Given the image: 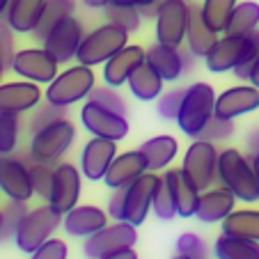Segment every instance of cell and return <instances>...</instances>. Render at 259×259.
Wrapping results in <instances>:
<instances>
[{
  "instance_id": "1",
  "label": "cell",
  "mask_w": 259,
  "mask_h": 259,
  "mask_svg": "<svg viewBox=\"0 0 259 259\" xmlns=\"http://www.w3.org/2000/svg\"><path fill=\"white\" fill-rule=\"evenodd\" d=\"M218 181L230 188L239 202L254 204L259 202V179L254 175L252 161L236 147H227L218 156Z\"/></svg>"
},
{
  "instance_id": "2",
  "label": "cell",
  "mask_w": 259,
  "mask_h": 259,
  "mask_svg": "<svg viewBox=\"0 0 259 259\" xmlns=\"http://www.w3.org/2000/svg\"><path fill=\"white\" fill-rule=\"evenodd\" d=\"M97 88V76L88 64H71L64 71H60L44 90V99L55 106H73V103L88 101L92 90Z\"/></svg>"
},
{
  "instance_id": "3",
  "label": "cell",
  "mask_w": 259,
  "mask_h": 259,
  "mask_svg": "<svg viewBox=\"0 0 259 259\" xmlns=\"http://www.w3.org/2000/svg\"><path fill=\"white\" fill-rule=\"evenodd\" d=\"M215 90L209 83L200 80L186 88L184 101L179 108V117H177V126L181 133L188 138H200L209 119L215 115Z\"/></svg>"
},
{
  "instance_id": "4",
  "label": "cell",
  "mask_w": 259,
  "mask_h": 259,
  "mask_svg": "<svg viewBox=\"0 0 259 259\" xmlns=\"http://www.w3.org/2000/svg\"><path fill=\"white\" fill-rule=\"evenodd\" d=\"M126 44H128L126 30L106 21L103 25L94 28L92 32H85L83 41H80V49L76 53V62L88 64V67L94 69L99 64H106L108 60L113 58L115 53H119Z\"/></svg>"
},
{
  "instance_id": "5",
  "label": "cell",
  "mask_w": 259,
  "mask_h": 259,
  "mask_svg": "<svg viewBox=\"0 0 259 259\" xmlns=\"http://www.w3.org/2000/svg\"><path fill=\"white\" fill-rule=\"evenodd\" d=\"M73 140H76V126H73V122H69L64 117V119L49 124L41 131H37L34 136H30L28 152L32 156V161L58 165L60 158L71 149Z\"/></svg>"
},
{
  "instance_id": "6",
  "label": "cell",
  "mask_w": 259,
  "mask_h": 259,
  "mask_svg": "<svg viewBox=\"0 0 259 259\" xmlns=\"http://www.w3.org/2000/svg\"><path fill=\"white\" fill-rule=\"evenodd\" d=\"M60 225H62V213H58L51 204L30 209L14 236L16 248L25 254H32L41 243L53 239V234L58 232Z\"/></svg>"
},
{
  "instance_id": "7",
  "label": "cell",
  "mask_w": 259,
  "mask_h": 259,
  "mask_svg": "<svg viewBox=\"0 0 259 259\" xmlns=\"http://www.w3.org/2000/svg\"><path fill=\"white\" fill-rule=\"evenodd\" d=\"M193 5L186 0H163L156 12V41L179 49L186 41Z\"/></svg>"
},
{
  "instance_id": "8",
  "label": "cell",
  "mask_w": 259,
  "mask_h": 259,
  "mask_svg": "<svg viewBox=\"0 0 259 259\" xmlns=\"http://www.w3.org/2000/svg\"><path fill=\"white\" fill-rule=\"evenodd\" d=\"M218 156L220 152L215 142H209L204 138H193V142L188 145L181 167L191 175L200 191H206L218 181Z\"/></svg>"
},
{
  "instance_id": "9",
  "label": "cell",
  "mask_w": 259,
  "mask_h": 259,
  "mask_svg": "<svg viewBox=\"0 0 259 259\" xmlns=\"http://www.w3.org/2000/svg\"><path fill=\"white\" fill-rule=\"evenodd\" d=\"M80 124L83 128L90 133V136H97V138H108V140H124L128 136V117L126 115H119L110 108L101 106V103L88 101L83 103L80 108Z\"/></svg>"
},
{
  "instance_id": "10",
  "label": "cell",
  "mask_w": 259,
  "mask_h": 259,
  "mask_svg": "<svg viewBox=\"0 0 259 259\" xmlns=\"http://www.w3.org/2000/svg\"><path fill=\"white\" fill-rule=\"evenodd\" d=\"M138 243V227L126 220H115L97 234L88 236L83 245V254L88 259H101L110 252H117L124 248H133Z\"/></svg>"
},
{
  "instance_id": "11",
  "label": "cell",
  "mask_w": 259,
  "mask_h": 259,
  "mask_svg": "<svg viewBox=\"0 0 259 259\" xmlns=\"http://www.w3.org/2000/svg\"><path fill=\"white\" fill-rule=\"evenodd\" d=\"M19 78L32 80L37 85H49L51 80L60 73V62L41 46H32V49H21L16 51L14 60H12V69Z\"/></svg>"
},
{
  "instance_id": "12",
  "label": "cell",
  "mask_w": 259,
  "mask_h": 259,
  "mask_svg": "<svg viewBox=\"0 0 259 259\" xmlns=\"http://www.w3.org/2000/svg\"><path fill=\"white\" fill-rule=\"evenodd\" d=\"M250 55L248 34H223L204 55V67L211 73H227L243 67Z\"/></svg>"
},
{
  "instance_id": "13",
  "label": "cell",
  "mask_w": 259,
  "mask_h": 259,
  "mask_svg": "<svg viewBox=\"0 0 259 259\" xmlns=\"http://www.w3.org/2000/svg\"><path fill=\"white\" fill-rule=\"evenodd\" d=\"M163 177H158L156 172L147 170L145 175H140L133 184L126 186V200H124V220L131 223V225L140 227L147 220L149 211L154 204V195H156V188L161 184Z\"/></svg>"
},
{
  "instance_id": "14",
  "label": "cell",
  "mask_w": 259,
  "mask_h": 259,
  "mask_svg": "<svg viewBox=\"0 0 259 259\" xmlns=\"http://www.w3.org/2000/svg\"><path fill=\"white\" fill-rule=\"evenodd\" d=\"M83 172L73 163H58L53 172V188H51L49 204L58 213H69L73 206H78L80 191H83Z\"/></svg>"
},
{
  "instance_id": "15",
  "label": "cell",
  "mask_w": 259,
  "mask_h": 259,
  "mask_svg": "<svg viewBox=\"0 0 259 259\" xmlns=\"http://www.w3.org/2000/svg\"><path fill=\"white\" fill-rule=\"evenodd\" d=\"M85 37V30L80 19H76V14L62 19L49 34L44 37L41 46L58 60L60 64H67L71 60H76V53L80 49V41Z\"/></svg>"
},
{
  "instance_id": "16",
  "label": "cell",
  "mask_w": 259,
  "mask_h": 259,
  "mask_svg": "<svg viewBox=\"0 0 259 259\" xmlns=\"http://www.w3.org/2000/svg\"><path fill=\"white\" fill-rule=\"evenodd\" d=\"M0 191L10 200H32L34 188L30 179V163L14 154L0 156Z\"/></svg>"
},
{
  "instance_id": "17",
  "label": "cell",
  "mask_w": 259,
  "mask_h": 259,
  "mask_svg": "<svg viewBox=\"0 0 259 259\" xmlns=\"http://www.w3.org/2000/svg\"><path fill=\"white\" fill-rule=\"evenodd\" d=\"M193 58L195 55L188 49L181 51V46L175 49V46H165V44H158V41L147 49V62L161 73V78L165 83H175L181 76H186L191 71Z\"/></svg>"
},
{
  "instance_id": "18",
  "label": "cell",
  "mask_w": 259,
  "mask_h": 259,
  "mask_svg": "<svg viewBox=\"0 0 259 259\" xmlns=\"http://www.w3.org/2000/svg\"><path fill=\"white\" fill-rule=\"evenodd\" d=\"M115 156H117V142L108 140V138L92 136L83 145L78 167L85 179H90L92 184L94 181H103V177H106L110 163L115 161Z\"/></svg>"
},
{
  "instance_id": "19",
  "label": "cell",
  "mask_w": 259,
  "mask_h": 259,
  "mask_svg": "<svg viewBox=\"0 0 259 259\" xmlns=\"http://www.w3.org/2000/svg\"><path fill=\"white\" fill-rule=\"evenodd\" d=\"M44 92L32 80H10V83H0V110L12 115L30 113L41 103Z\"/></svg>"
},
{
  "instance_id": "20",
  "label": "cell",
  "mask_w": 259,
  "mask_h": 259,
  "mask_svg": "<svg viewBox=\"0 0 259 259\" xmlns=\"http://www.w3.org/2000/svg\"><path fill=\"white\" fill-rule=\"evenodd\" d=\"M259 108V88L252 83H241L227 88L215 97V115L223 119H236L254 113Z\"/></svg>"
},
{
  "instance_id": "21",
  "label": "cell",
  "mask_w": 259,
  "mask_h": 259,
  "mask_svg": "<svg viewBox=\"0 0 259 259\" xmlns=\"http://www.w3.org/2000/svg\"><path fill=\"white\" fill-rule=\"evenodd\" d=\"M163 181H165L167 188H170V195L177 204L179 218H193V215L197 213V204H200L202 191L195 181L191 179V175H188L184 167H170V170H165Z\"/></svg>"
},
{
  "instance_id": "22",
  "label": "cell",
  "mask_w": 259,
  "mask_h": 259,
  "mask_svg": "<svg viewBox=\"0 0 259 259\" xmlns=\"http://www.w3.org/2000/svg\"><path fill=\"white\" fill-rule=\"evenodd\" d=\"M142 62H147V51L140 44H126L119 53H115L113 58L103 64V85L110 88H122L128 83L131 73L140 67Z\"/></svg>"
},
{
  "instance_id": "23",
  "label": "cell",
  "mask_w": 259,
  "mask_h": 259,
  "mask_svg": "<svg viewBox=\"0 0 259 259\" xmlns=\"http://www.w3.org/2000/svg\"><path fill=\"white\" fill-rule=\"evenodd\" d=\"M108 211L97 204H78L62 215V227L73 239H88L108 225Z\"/></svg>"
},
{
  "instance_id": "24",
  "label": "cell",
  "mask_w": 259,
  "mask_h": 259,
  "mask_svg": "<svg viewBox=\"0 0 259 259\" xmlns=\"http://www.w3.org/2000/svg\"><path fill=\"white\" fill-rule=\"evenodd\" d=\"M147 170H149L147 156L140 149H131V152H124L115 156V161L110 163L106 177H103V184L108 186V191L110 188H126L140 175H145Z\"/></svg>"
},
{
  "instance_id": "25",
  "label": "cell",
  "mask_w": 259,
  "mask_h": 259,
  "mask_svg": "<svg viewBox=\"0 0 259 259\" xmlns=\"http://www.w3.org/2000/svg\"><path fill=\"white\" fill-rule=\"evenodd\" d=\"M236 206V195L225 186H211L206 191H202L200 204H197V218L200 223L213 225V223H223L227 215L234 211Z\"/></svg>"
},
{
  "instance_id": "26",
  "label": "cell",
  "mask_w": 259,
  "mask_h": 259,
  "mask_svg": "<svg viewBox=\"0 0 259 259\" xmlns=\"http://www.w3.org/2000/svg\"><path fill=\"white\" fill-rule=\"evenodd\" d=\"M46 7V0H12L5 19L12 30L19 34H32L41 19V12Z\"/></svg>"
},
{
  "instance_id": "27",
  "label": "cell",
  "mask_w": 259,
  "mask_h": 259,
  "mask_svg": "<svg viewBox=\"0 0 259 259\" xmlns=\"http://www.w3.org/2000/svg\"><path fill=\"white\" fill-rule=\"evenodd\" d=\"M128 92L138 99V101H156L163 94V85L165 80L161 78V73L152 67L149 62H142L128 78Z\"/></svg>"
},
{
  "instance_id": "28",
  "label": "cell",
  "mask_w": 259,
  "mask_h": 259,
  "mask_svg": "<svg viewBox=\"0 0 259 259\" xmlns=\"http://www.w3.org/2000/svg\"><path fill=\"white\" fill-rule=\"evenodd\" d=\"M142 154L147 156V163H149V170L152 172H161L170 165L177 158V152H179V142H177L175 136H154L149 140H145L140 147H138Z\"/></svg>"
},
{
  "instance_id": "29",
  "label": "cell",
  "mask_w": 259,
  "mask_h": 259,
  "mask_svg": "<svg viewBox=\"0 0 259 259\" xmlns=\"http://www.w3.org/2000/svg\"><path fill=\"white\" fill-rule=\"evenodd\" d=\"M218 41V32L209 28V23L204 21L200 7L193 5L191 12V23H188V32H186V49L191 51L195 58H202L211 51V46Z\"/></svg>"
},
{
  "instance_id": "30",
  "label": "cell",
  "mask_w": 259,
  "mask_h": 259,
  "mask_svg": "<svg viewBox=\"0 0 259 259\" xmlns=\"http://www.w3.org/2000/svg\"><path fill=\"white\" fill-rule=\"evenodd\" d=\"M220 227H223V234L259 241V209H234L220 223Z\"/></svg>"
},
{
  "instance_id": "31",
  "label": "cell",
  "mask_w": 259,
  "mask_h": 259,
  "mask_svg": "<svg viewBox=\"0 0 259 259\" xmlns=\"http://www.w3.org/2000/svg\"><path fill=\"white\" fill-rule=\"evenodd\" d=\"M215 259H259V241L220 234L213 243Z\"/></svg>"
},
{
  "instance_id": "32",
  "label": "cell",
  "mask_w": 259,
  "mask_h": 259,
  "mask_svg": "<svg viewBox=\"0 0 259 259\" xmlns=\"http://www.w3.org/2000/svg\"><path fill=\"white\" fill-rule=\"evenodd\" d=\"M76 14V0H46V7L41 12V19L34 28L32 37L37 41H44V37L60 23L62 19Z\"/></svg>"
},
{
  "instance_id": "33",
  "label": "cell",
  "mask_w": 259,
  "mask_h": 259,
  "mask_svg": "<svg viewBox=\"0 0 259 259\" xmlns=\"http://www.w3.org/2000/svg\"><path fill=\"white\" fill-rule=\"evenodd\" d=\"M257 28H259V3L243 0L232 12V19L225 28V34H250Z\"/></svg>"
},
{
  "instance_id": "34",
  "label": "cell",
  "mask_w": 259,
  "mask_h": 259,
  "mask_svg": "<svg viewBox=\"0 0 259 259\" xmlns=\"http://www.w3.org/2000/svg\"><path fill=\"white\" fill-rule=\"evenodd\" d=\"M236 5H239V0H202L200 10L211 30H215L218 34H225V28Z\"/></svg>"
},
{
  "instance_id": "35",
  "label": "cell",
  "mask_w": 259,
  "mask_h": 259,
  "mask_svg": "<svg viewBox=\"0 0 259 259\" xmlns=\"http://www.w3.org/2000/svg\"><path fill=\"white\" fill-rule=\"evenodd\" d=\"M28 202L21 200H10L0 206V215H3V241H14L16 232H19L23 218L28 215Z\"/></svg>"
},
{
  "instance_id": "36",
  "label": "cell",
  "mask_w": 259,
  "mask_h": 259,
  "mask_svg": "<svg viewBox=\"0 0 259 259\" xmlns=\"http://www.w3.org/2000/svg\"><path fill=\"white\" fill-rule=\"evenodd\" d=\"M19 136H21L19 115L3 113V110H0V156H7V154L16 152Z\"/></svg>"
},
{
  "instance_id": "37",
  "label": "cell",
  "mask_w": 259,
  "mask_h": 259,
  "mask_svg": "<svg viewBox=\"0 0 259 259\" xmlns=\"http://www.w3.org/2000/svg\"><path fill=\"white\" fill-rule=\"evenodd\" d=\"M106 19L110 21V23L119 25L122 30H126L128 34L138 32L140 30V23H142V12L138 10V7H124V5H110L106 7Z\"/></svg>"
},
{
  "instance_id": "38",
  "label": "cell",
  "mask_w": 259,
  "mask_h": 259,
  "mask_svg": "<svg viewBox=\"0 0 259 259\" xmlns=\"http://www.w3.org/2000/svg\"><path fill=\"white\" fill-rule=\"evenodd\" d=\"M67 117V108L64 106H55V103H39V106L32 110V115H30L28 119V131L30 136H34L37 131H41V128H46L49 124L58 122V119H64Z\"/></svg>"
},
{
  "instance_id": "39",
  "label": "cell",
  "mask_w": 259,
  "mask_h": 259,
  "mask_svg": "<svg viewBox=\"0 0 259 259\" xmlns=\"http://www.w3.org/2000/svg\"><path fill=\"white\" fill-rule=\"evenodd\" d=\"M53 172L55 167L49 165V163H37V161L30 163V179H32L34 195L46 202H49L51 188H53Z\"/></svg>"
},
{
  "instance_id": "40",
  "label": "cell",
  "mask_w": 259,
  "mask_h": 259,
  "mask_svg": "<svg viewBox=\"0 0 259 259\" xmlns=\"http://www.w3.org/2000/svg\"><path fill=\"white\" fill-rule=\"evenodd\" d=\"M184 94L186 90H170V92H163L161 97L156 99V113L161 119H167V122H177L179 117V108H181V101H184Z\"/></svg>"
},
{
  "instance_id": "41",
  "label": "cell",
  "mask_w": 259,
  "mask_h": 259,
  "mask_svg": "<svg viewBox=\"0 0 259 259\" xmlns=\"http://www.w3.org/2000/svg\"><path fill=\"white\" fill-rule=\"evenodd\" d=\"M177 252L184 254L188 259H209V250L202 236H197L195 232H184L177 239Z\"/></svg>"
},
{
  "instance_id": "42",
  "label": "cell",
  "mask_w": 259,
  "mask_h": 259,
  "mask_svg": "<svg viewBox=\"0 0 259 259\" xmlns=\"http://www.w3.org/2000/svg\"><path fill=\"white\" fill-rule=\"evenodd\" d=\"M90 99L97 101V103H101V106H106V108H110V110H115V113H119V115H128L126 99L117 92V88H110V85L94 88L92 94H90Z\"/></svg>"
},
{
  "instance_id": "43",
  "label": "cell",
  "mask_w": 259,
  "mask_h": 259,
  "mask_svg": "<svg viewBox=\"0 0 259 259\" xmlns=\"http://www.w3.org/2000/svg\"><path fill=\"white\" fill-rule=\"evenodd\" d=\"M152 211H154V215L161 218V220H172V218L179 215L177 213L175 200H172V195H170V188H167V184L163 179H161V184H158V188H156V195H154Z\"/></svg>"
},
{
  "instance_id": "44",
  "label": "cell",
  "mask_w": 259,
  "mask_h": 259,
  "mask_svg": "<svg viewBox=\"0 0 259 259\" xmlns=\"http://www.w3.org/2000/svg\"><path fill=\"white\" fill-rule=\"evenodd\" d=\"M234 136V119H223L218 115L209 119V124L204 126V131L200 133V138L209 142H220V140H227V138Z\"/></svg>"
},
{
  "instance_id": "45",
  "label": "cell",
  "mask_w": 259,
  "mask_h": 259,
  "mask_svg": "<svg viewBox=\"0 0 259 259\" xmlns=\"http://www.w3.org/2000/svg\"><path fill=\"white\" fill-rule=\"evenodd\" d=\"M0 55H3L5 69L10 71L12 60H14V55H16V49H14V30H12V25L7 23L5 16L0 19Z\"/></svg>"
},
{
  "instance_id": "46",
  "label": "cell",
  "mask_w": 259,
  "mask_h": 259,
  "mask_svg": "<svg viewBox=\"0 0 259 259\" xmlns=\"http://www.w3.org/2000/svg\"><path fill=\"white\" fill-rule=\"evenodd\" d=\"M67 257H69V245L62 239H49L30 254V259H67Z\"/></svg>"
},
{
  "instance_id": "47",
  "label": "cell",
  "mask_w": 259,
  "mask_h": 259,
  "mask_svg": "<svg viewBox=\"0 0 259 259\" xmlns=\"http://www.w3.org/2000/svg\"><path fill=\"white\" fill-rule=\"evenodd\" d=\"M124 200H126V188H110L106 211L113 220H124Z\"/></svg>"
},
{
  "instance_id": "48",
  "label": "cell",
  "mask_w": 259,
  "mask_h": 259,
  "mask_svg": "<svg viewBox=\"0 0 259 259\" xmlns=\"http://www.w3.org/2000/svg\"><path fill=\"white\" fill-rule=\"evenodd\" d=\"M113 5H124V7H138L142 12V16L147 19H154L158 12V5L163 0H110Z\"/></svg>"
},
{
  "instance_id": "49",
  "label": "cell",
  "mask_w": 259,
  "mask_h": 259,
  "mask_svg": "<svg viewBox=\"0 0 259 259\" xmlns=\"http://www.w3.org/2000/svg\"><path fill=\"white\" fill-rule=\"evenodd\" d=\"M245 147H248L250 156L259 154V126H254V128L248 131V136H245Z\"/></svg>"
},
{
  "instance_id": "50",
  "label": "cell",
  "mask_w": 259,
  "mask_h": 259,
  "mask_svg": "<svg viewBox=\"0 0 259 259\" xmlns=\"http://www.w3.org/2000/svg\"><path fill=\"white\" fill-rule=\"evenodd\" d=\"M101 259H138V252L133 248H124V250H117V252H110Z\"/></svg>"
},
{
  "instance_id": "51",
  "label": "cell",
  "mask_w": 259,
  "mask_h": 259,
  "mask_svg": "<svg viewBox=\"0 0 259 259\" xmlns=\"http://www.w3.org/2000/svg\"><path fill=\"white\" fill-rule=\"evenodd\" d=\"M83 5L90 10H106L110 5V0H83Z\"/></svg>"
},
{
  "instance_id": "52",
  "label": "cell",
  "mask_w": 259,
  "mask_h": 259,
  "mask_svg": "<svg viewBox=\"0 0 259 259\" xmlns=\"http://www.w3.org/2000/svg\"><path fill=\"white\" fill-rule=\"evenodd\" d=\"M248 83H252L254 88H259V58L254 60V64H252V71H250Z\"/></svg>"
},
{
  "instance_id": "53",
  "label": "cell",
  "mask_w": 259,
  "mask_h": 259,
  "mask_svg": "<svg viewBox=\"0 0 259 259\" xmlns=\"http://www.w3.org/2000/svg\"><path fill=\"white\" fill-rule=\"evenodd\" d=\"M10 5H12V0H0V19L7 14V10H10Z\"/></svg>"
},
{
  "instance_id": "54",
  "label": "cell",
  "mask_w": 259,
  "mask_h": 259,
  "mask_svg": "<svg viewBox=\"0 0 259 259\" xmlns=\"http://www.w3.org/2000/svg\"><path fill=\"white\" fill-rule=\"evenodd\" d=\"M250 161H252V167H254V175H257V179H259V154H254V156H250Z\"/></svg>"
},
{
  "instance_id": "55",
  "label": "cell",
  "mask_w": 259,
  "mask_h": 259,
  "mask_svg": "<svg viewBox=\"0 0 259 259\" xmlns=\"http://www.w3.org/2000/svg\"><path fill=\"white\" fill-rule=\"evenodd\" d=\"M5 62H3V55H0V83H3V73H5Z\"/></svg>"
},
{
  "instance_id": "56",
  "label": "cell",
  "mask_w": 259,
  "mask_h": 259,
  "mask_svg": "<svg viewBox=\"0 0 259 259\" xmlns=\"http://www.w3.org/2000/svg\"><path fill=\"white\" fill-rule=\"evenodd\" d=\"M0 241H3V215H0Z\"/></svg>"
},
{
  "instance_id": "57",
  "label": "cell",
  "mask_w": 259,
  "mask_h": 259,
  "mask_svg": "<svg viewBox=\"0 0 259 259\" xmlns=\"http://www.w3.org/2000/svg\"><path fill=\"white\" fill-rule=\"evenodd\" d=\"M172 259H188V257H184V254H179V252H177V254H175V257H172Z\"/></svg>"
},
{
  "instance_id": "58",
  "label": "cell",
  "mask_w": 259,
  "mask_h": 259,
  "mask_svg": "<svg viewBox=\"0 0 259 259\" xmlns=\"http://www.w3.org/2000/svg\"><path fill=\"white\" fill-rule=\"evenodd\" d=\"M186 3H191V0H186Z\"/></svg>"
}]
</instances>
